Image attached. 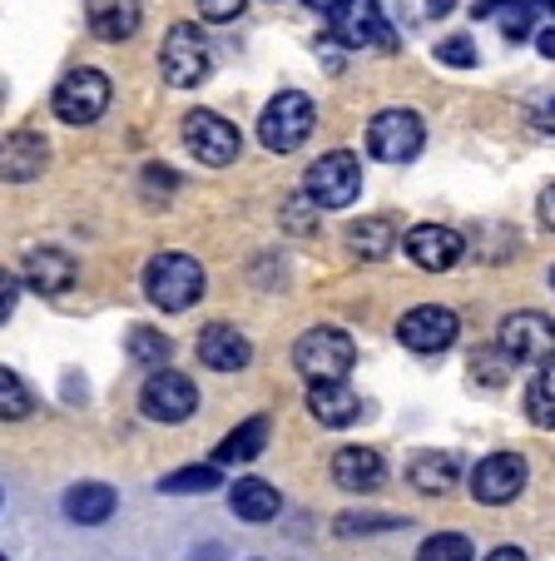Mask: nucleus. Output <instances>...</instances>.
<instances>
[{
	"instance_id": "obj_45",
	"label": "nucleus",
	"mask_w": 555,
	"mask_h": 561,
	"mask_svg": "<svg viewBox=\"0 0 555 561\" xmlns=\"http://www.w3.org/2000/svg\"><path fill=\"white\" fill-rule=\"evenodd\" d=\"M551 288H555V268H551Z\"/></svg>"
},
{
	"instance_id": "obj_11",
	"label": "nucleus",
	"mask_w": 555,
	"mask_h": 561,
	"mask_svg": "<svg viewBox=\"0 0 555 561\" xmlns=\"http://www.w3.org/2000/svg\"><path fill=\"white\" fill-rule=\"evenodd\" d=\"M456 313L451 308H441V304H421V308H412V313H402V323H397V339L407 343L412 353H441V348H451L456 343Z\"/></svg>"
},
{
	"instance_id": "obj_5",
	"label": "nucleus",
	"mask_w": 555,
	"mask_h": 561,
	"mask_svg": "<svg viewBox=\"0 0 555 561\" xmlns=\"http://www.w3.org/2000/svg\"><path fill=\"white\" fill-rule=\"evenodd\" d=\"M303 184H308L303 194L317 209H347L357 199V190H362V164H357L352 149H327V154L313 159Z\"/></svg>"
},
{
	"instance_id": "obj_34",
	"label": "nucleus",
	"mask_w": 555,
	"mask_h": 561,
	"mask_svg": "<svg viewBox=\"0 0 555 561\" xmlns=\"http://www.w3.org/2000/svg\"><path fill=\"white\" fill-rule=\"evenodd\" d=\"M243 5H248V0H199V15L213 25H223V21H239Z\"/></svg>"
},
{
	"instance_id": "obj_3",
	"label": "nucleus",
	"mask_w": 555,
	"mask_h": 561,
	"mask_svg": "<svg viewBox=\"0 0 555 561\" xmlns=\"http://www.w3.org/2000/svg\"><path fill=\"white\" fill-rule=\"evenodd\" d=\"M109 95H115L109 75L95 70V65H80V70H70L60 85H55L50 110L65 119V125H95V119L109 110Z\"/></svg>"
},
{
	"instance_id": "obj_28",
	"label": "nucleus",
	"mask_w": 555,
	"mask_h": 561,
	"mask_svg": "<svg viewBox=\"0 0 555 561\" xmlns=\"http://www.w3.org/2000/svg\"><path fill=\"white\" fill-rule=\"evenodd\" d=\"M525 413H531V423L555 427V363H545L531 378V388H525Z\"/></svg>"
},
{
	"instance_id": "obj_8",
	"label": "nucleus",
	"mask_w": 555,
	"mask_h": 561,
	"mask_svg": "<svg viewBox=\"0 0 555 561\" xmlns=\"http://www.w3.org/2000/svg\"><path fill=\"white\" fill-rule=\"evenodd\" d=\"M184 145H189V154L199 159V164H209V170H223V164H233V159L243 154L239 125H229V119L213 115V110H189V115H184Z\"/></svg>"
},
{
	"instance_id": "obj_20",
	"label": "nucleus",
	"mask_w": 555,
	"mask_h": 561,
	"mask_svg": "<svg viewBox=\"0 0 555 561\" xmlns=\"http://www.w3.org/2000/svg\"><path fill=\"white\" fill-rule=\"evenodd\" d=\"M84 15H90V31L109 45L129 41L139 31V21H144L139 0H84Z\"/></svg>"
},
{
	"instance_id": "obj_30",
	"label": "nucleus",
	"mask_w": 555,
	"mask_h": 561,
	"mask_svg": "<svg viewBox=\"0 0 555 561\" xmlns=\"http://www.w3.org/2000/svg\"><path fill=\"white\" fill-rule=\"evenodd\" d=\"M417 561H472V541L461 531H437V537L421 541Z\"/></svg>"
},
{
	"instance_id": "obj_31",
	"label": "nucleus",
	"mask_w": 555,
	"mask_h": 561,
	"mask_svg": "<svg viewBox=\"0 0 555 561\" xmlns=\"http://www.w3.org/2000/svg\"><path fill=\"white\" fill-rule=\"evenodd\" d=\"M437 60L441 65H456V70H472V65H476V41H472V35H447V41L437 45Z\"/></svg>"
},
{
	"instance_id": "obj_39",
	"label": "nucleus",
	"mask_w": 555,
	"mask_h": 561,
	"mask_svg": "<svg viewBox=\"0 0 555 561\" xmlns=\"http://www.w3.org/2000/svg\"><path fill=\"white\" fill-rule=\"evenodd\" d=\"M486 561H531V557H525L521 547H496V551H492V557H486Z\"/></svg>"
},
{
	"instance_id": "obj_16",
	"label": "nucleus",
	"mask_w": 555,
	"mask_h": 561,
	"mask_svg": "<svg viewBox=\"0 0 555 561\" xmlns=\"http://www.w3.org/2000/svg\"><path fill=\"white\" fill-rule=\"evenodd\" d=\"M248 358H253V343L243 339L233 323H209V329L199 333V363L204 368L239 373V368H248Z\"/></svg>"
},
{
	"instance_id": "obj_7",
	"label": "nucleus",
	"mask_w": 555,
	"mask_h": 561,
	"mask_svg": "<svg viewBox=\"0 0 555 561\" xmlns=\"http://www.w3.org/2000/svg\"><path fill=\"white\" fill-rule=\"evenodd\" d=\"M139 413H144L149 423H184V417L199 413V388H194V378H184V373L159 368V373H149L144 388H139Z\"/></svg>"
},
{
	"instance_id": "obj_37",
	"label": "nucleus",
	"mask_w": 555,
	"mask_h": 561,
	"mask_svg": "<svg viewBox=\"0 0 555 561\" xmlns=\"http://www.w3.org/2000/svg\"><path fill=\"white\" fill-rule=\"evenodd\" d=\"M144 184H149V190H159V194H169V190H178V174L169 170V164H149Z\"/></svg>"
},
{
	"instance_id": "obj_1",
	"label": "nucleus",
	"mask_w": 555,
	"mask_h": 561,
	"mask_svg": "<svg viewBox=\"0 0 555 561\" xmlns=\"http://www.w3.org/2000/svg\"><path fill=\"white\" fill-rule=\"evenodd\" d=\"M144 298L164 313H189L204 298V268L189 254H154L144 268Z\"/></svg>"
},
{
	"instance_id": "obj_46",
	"label": "nucleus",
	"mask_w": 555,
	"mask_h": 561,
	"mask_svg": "<svg viewBox=\"0 0 555 561\" xmlns=\"http://www.w3.org/2000/svg\"><path fill=\"white\" fill-rule=\"evenodd\" d=\"M0 507H5V492H0Z\"/></svg>"
},
{
	"instance_id": "obj_22",
	"label": "nucleus",
	"mask_w": 555,
	"mask_h": 561,
	"mask_svg": "<svg viewBox=\"0 0 555 561\" xmlns=\"http://www.w3.org/2000/svg\"><path fill=\"white\" fill-rule=\"evenodd\" d=\"M308 413L323 427H347V423H357L362 403H357V392L347 382H313L308 388Z\"/></svg>"
},
{
	"instance_id": "obj_19",
	"label": "nucleus",
	"mask_w": 555,
	"mask_h": 561,
	"mask_svg": "<svg viewBox=\"0 0 555 561\" xmlns=\"http://www.w3.org/2000/svg\"><path fill=\"white\" fill-rule=\"evenodd\" d=\"M65 517L74 522V527H100V522L115 517L119 507V492L105 488V482H74L70 492H65Z\"/></svg>"
},
{
	"instance_id": "obj_12",
	"label": "nucleus",
	"mask_w": 555,
	"mask_h": 561,
	"mask_svg": "<svg viewBox=\"0 0 555 561\" xmlns=\"http://www.w3.org/2000/svg\"><path fill=\"white\" fill-rule=\"evenodd\" d=\"M525 488V457L521 453H492L476 462L472 472V497L486 507H501Z\"/></svg>"
},
{
	"instance_id": "obj_6",
	"label": "nucleus",
	"mask_w": 555,
	"mask_h": 561,
	"mask_svg": "<svg viewBox=\"0 0 555 561\" xmlns=\"http://www.w3.org/2000/svg\"><path fill=\"white\" fill-rule=\"evenodd\" d=\"M159 75L174 90H194L209 80V45H204L199 25H169L164 45H159Z\"/></svg>"
},
{
	"instance_id": "obj_35",
	"label": "nucleus",
	"mask_w": 555,
	"mask_h": 561,
	"mask_svg": "<svg viewBox=\"0 0 555 561\" xmlns=\"http://www.w3.org/2000/svg\"><path fill=\"white\" fill-rule=\"evenodd\" d=\"M531 125H535V129H545V135H555V95L531 100Z\"/></svg>"
},
{
	"instance_id": "obj_36",
	"label": "nucleus",
	"mask_w": 555,
	"mask_h": 561,
	"mask_svg": "<svg viewBox=\"0 0 555 561\" xmlns=\"http://www.w3.org/2000/svg\"><path fill=\"white\" fill-rule=\"evenodd\" d=\"M15 298H21V284H15V274H5V268H0V323L15 313Z\"/></svg>"
},
{
	"instance_id": "obj_25",
	"label": "nucleus",
	"mask_w": 555,
	"mask_h": 561,
	"mask_svg": "<svg viewBox=\"0 0 555 561\" xmlns=\"http://www.w3.org/2000/svg\"><path fill=\"white\" fill-rule=\"evenodd\" d=\"M223 482L219 462H194V467H178V472L159 477V492L164 497H204V492H213Z\"/></svg>"
},
{
	"instance_id": "obj_14",
	"label": "nucleus",
	"mask_w": 555,
	"mask_h": 561,
	"mask_svg": "<svg viewBox=\"0 0 555 561\" xmlns=\"http://www.w3.org/2000/svg\"><path fill=\"white\" fill-rule=\"evenodd\" d=\"M333 35L343 45H397L388 15L378 11V0H343L333 11Z\"/></svg>"
},
{
	"instance_id": "obj_10",
	"label": "nucleus",
	"mask_w": 555,
	"mask_h": 561,
	"mask_svg": "<svg viewBox=\"0 0 555 561\" xmlns=\"http://www.w3.org/2000/svg\"><path fill=\"white\" fill-rule=\"evenodd\" d=\"M501 353L511 363H555V323L545 313H511L501 323Z\"/></svg>"
},
{
	"instance_id": "obj_29",
	"label": "nucleus",
	"mask_w": 555,
	"mask_h": 561,
	"mask_svg": "<svg viewBox=\"0 0 555 561\" xmlns=\"http://www.w3.org/2000/svg\"><path fill=\"white\" fill-rule=\"evenodd\" d=\"M125 348H129V358H135V363H144V368L159 373L169 363V353H174V343H169L159 329H144V323H139V329H129Z\"/></svg>"
},
{
	"instance_id": "obj_4",
	"label": "nucleus",
	"mask_w": 555,
	"mask_h": 561,
	"mask_svg": "<svg viewBox=\"0 0 555 561\" xmlns=\"http://www.w3.org/2000/svg\"><path fill=\"white\" fill-rule=\"evenodd\" d=\"M352 358H357V348L343 329H308L303 339L293 343V368L303 373L308 382H343Z\"/></svg>"
},
{
	"instance_id": "obj_23",
	"label": "nucleus",
	"mask_w": 555,
	"mask_h": 561,
	"mask_svg": "<svg viewBox=\"0 0 555 561\" xmlns=\"http://www.w3.org/2000/svg\"><path fill=\"white\" fill-rule=\"evenodd\" d=\"M461 477V462L456 453H417L407 467V482L417 492H427V497H437V492H451Z\"/></svg>"
},
{
	"instance_id": "obj_9",
	"label": "nucleus",
	"mask_w": 555,
	"mask_h": 561,
	"mask_svg": "<svg viewBox=\"0 0 555 561\" xmlns=\"http://www.w3.org/2000/svg\"><path fill=\"white\" fill-rule=\"evenodd\" d=\"M421 139H427V129H421V119L412 115V110H382V115L367 125V149H372L382 164H407V159H417Z\"/></svg>"
},
{
	"instance_id": "obj_42",
	"label": "nucleus",
	"mask_w": 555,
	"mask_h": 561,
	"mask_svg": "<svg viewBox=\"0 0 555 561\" xmlns=\"http://www.w3.org/2000/svg\"><path fill=\"white\" fill-rule=\"evenodd\" d=\"M451 5H456V0H427V11H431V15H447Z\"/></svg>"
},
{
	"instance_id": "obj_33",
	"label": "nucleus",
	"mask_w": 555,
	"mask_h": 561,
	"mask_svg": "<svg viewBox=\"0 0 555 561\" xmlns=\"http://www.w3.org/2000/svg\"><path fill=\"white\" fill-rule=\"evenodd\" d=\"M402 517H337V537H357V531H392Z\"/></svg>"
},
{
	"instance_id": "obj_47",
	"label": "nucleus",
	"mask_w": 555,
	"mask_h": 561,
	"mask_svg": "<svg viewBox=\"0 0 555 561\" xmlns=\"http://www.w3.org/2000/svg\"><path fill=\"white\" fill-rule=\"evenodd\" d=\"M545 5H551V11H555V0H545Z\"/></svg>"
},
{
	"instance_id": "obj_43",
	"label": "nucleus",
	"mask_w": 555,
	"mask_h": 561,
	"mask_svg": "<svg viewBox=\"0 0 555 561\" xmlns=\"http://www.w3.org/2000/svg\"><path fill=\"white\" fill-rule=\"evenodd\" d=\"M308 5H313V11H327V15H333L337 5H343V0H308Z\"/></svg>"
},
{
	"instance_id": "obj_32",
	"label": "nucleus",
	"mask_w": 555,
	"mask_h": 561,
	"mask_svg": "<svg viewBox=\"0 0 555 561\" xmlns=\"http://www.w3.org/2000/svg\"><path fill=\"white\" fill-rule=\"evenodd\" d=\"M501 31H506V41H531V5H525V0H511V5H506Z\"/></svg>"
},
{
	"instance_id": "obj_21",
	"label": "nucleus",
	"mask_w": 555,
	"mask_h": 561,
	"mask_svg": "<svg viewBox=\"0 0 555 561\" xmlns=\"http://www.w3.org/2000/svg\"><path fill=\"white\" fill-rule=\"evenodd\" d=\"M278 507H284V497H278V488L263 482V477H239L229 488V512L239 522H273Z\"/></svg>"
},
{
	"instance_id": "obj_41",
	"label": "nucleus",
	"mask_w": 555,
	"mask_h": 561,
	"mask_svg": "<svg viewBox=\"0 0 555 561\" xmlns=\"http://www.w3.org/2000/svg\"><path fill=\"white\" fill-rule=\"evenodd\" d=\"M496 5H511V0H472V15H486V11H496Z\"/></svg>"
},
{
	"instance_id": "obj_17",
	"label": "nucleus",
	"mask_w": 555,
	"mask_h": 561,
	"mask_svg": "<svg viewBox=\"0 0 555 561\" xmlns=\"http://www.w3.org/2000/svg\"><path fill=\"white\" fill-rule=\"evenodd\" d=\"M25 284H31V294L41 298H60L65 288L74 284V259L65 254V249H31L25 254Z\"/></svg>"
},
{
	"instance_id": "obj_27",
	"label": "nucleus",
	"mask_w": 555,
	"mask_h": 561,
	"mask_svg": "<svg viewBox=\"0 0 555 561\" xmlns=\"http://www.w3.org/2000/svg\"><path fill=\"white\" fill-rule=\"evenodd\" d=\"M31 413H35V392L25 388L21 373L0 368V423H21Z\"/></svg>"
},
{
	"instance_id": "obj_15",
	"label": "nucleus",
	"mask_w": 555,
	"mask_h": 561,
	"mask_svg": "<svg viewBox=\"0 0 555 561\" xmlns=\"http://www.w3.org/2000/svg\"><path fill=\"white\" fill-rule=\"evenodd\" d=\"M407 254L417 268L441 274L461 259V233L447 229V224H417V229H407Z\"/></svg>"
},
{
	"instance_id": "obj_38",
	"label": "nucleus",
	"mask_w": 555,
	"mask_h": 561,
	"mask_svg": "<svg viewBox=\"0 0 555 561\" xmlns=\"http://www.w3.org/2000/svg\"><path fill=\"white\" fill-rule=\"evenodd\" d=\"M541 219H545V229H555V184L541 194Z\"/></svg>"
},
{
	"instance_id": "obj_18",
	"label": "nucleus",
	"mask_w": 555,
	"mask_h": 561,
	"mask_svg": "<svg viewBox=\"0 0 555 561\" xmlns=\"http://www.w3.org/2000/svg\"><path fill=\"white\" fill-rule=\"evenodd\" d=\"M333 482L343 492H378L388 482V467H382V457L372 447H343L333 457Z\"/></svg>"
},
{
	"instance_id": "obj_26",
	"label": "nucleus",
	"mask_w": 555,
	"mask_h": 561,
	"mask_svg": "<svg viewBox=\"0 0 555 561\" xmlns=\"http://www.w3.org/2000/svg\"><path fill=\"white\" fill-rule=\"evenodd\" d=\"M392 244H397V229H392L388 219H357L352 233H347V249H352L357 259H382Z\"/></svg>"
},
{
	"instance_id": "obj_13",
	"label": "nucleus",
	"mask_w": 555,
	"mask_h": 561,
	"mask_svg": "<svg viewBox=\"0 0 555 561\" xmlns=\"http://www.w3.org/2000/svg\"><path fill=\"white\" fill-rule=\"evenodd\" d=\"M45 164H50V145H45V135H35V129H11V135L0 139V180L5 184L41 180Z\"/></svg>"
},
{
	"instance_id": "obj_48",
	"label": "nucleus",
	"mask_w": 555,
	"mask_h": 561,
	"mask_svg": "<svg viewBox=\"0 0 555 561\" xmlns=\"http://www.w3.org/2000/svg\"><path fill=\"white\" fill-rule=\"evenodd\" d=\"M0 561H11V557H5V551H0Z\"/></svg>"
},
{
	"instance_id": "obj_44",
	"label": "nucleus",
	"mask_w": 555,
	"mask_h": 561,
	"mask_svg": "<svg viewBox=\"0 0 555 561\" xmlns=\"http://www.w3.org/2000/svg\"><path fill=\"white\" fill-rule=\"evenodd\" d=\"M0 105H5V80H0Z\"/></svg>"
},
{
	"instance_id": "obj_40",
	"label": "nucleus",
	"mask_w": 555,
	"mask_h": 561,
	"mask_svg": "<svg viewBox=\"0 0 555 561\" xmlns=\"http://www.w3.org/2000/svg\"><path fill=\"white\" fill-rule=\"evenodd\" d=\"M535 45H541V55H545V60H555V25H551V31H541V35H535Z\"/></svg>"
},
{
	"instance_id": "obj_24",
	"label": "nucleus",
	"mask_w": 555,
	"mask_h": 561,
	"mask_svg": "<svg viewBox=\"0 0 555 561\" xmlns=\"http://www.w3.org/2000/svg\"><path fill=\"white\" fill-rule=\"evenodd\" d=\"M268 447V417H248V423H239L229 437L219 443V453H213V462L219 467H233V462H253V457Z\"/></svg>"
},
{
	"instance_id": "obj_2",
	"label": "nucleus",
	"mask_w": 555,
	"mask_h": 561,
	"mask_svg": "<svg viewBox=\"0 0 555 561\" xmlns=\"http://www.w3.org/2000/svg\"><path fill=\"white\" fill-rule=\"evenodd\" d=\"M313 100L303 95V90H284V95H273L268 110L258 115V139L263 149H273V154H293L298 145H308V135H313Z\"/></svg>"
}]
</instances>
